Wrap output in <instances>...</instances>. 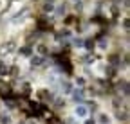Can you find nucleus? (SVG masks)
<instances>
[{
    "instance_id": "f257e3e1",
    "label": "nucleus",
    "mask_w": 130,
    "mask_h": 124,
    "mask_svg": "<svg viewBox=\"0 0 130 124\" xmlns=\"http://www.w3.org/2000/svg\"><path fill=\"white\" fill-rule=\"evenodd\" d=\"M74 115L78 117V119H89V115H90V110H89V106H85V104H76V108H74Z\"/></svg>"
},
{
    "instance_id": "f03ea898",
    "label": "nucleus",
    "mask_w": 130,
    "mask_h": 124,
    "mask_svg": "<svg viewBox=\"0 0 130 124\" xmlns=\"http://www.w3.org/2000/svg\"><path fill=\"white\" fill-rule=\"evenodd\" d=\"M72 97H74V101L76 103H83L85 101V92H83V88H76V90H72Z\"/></svg>"
},
{
    "instance_id": "7ed1b4c3",
    "label": "nucleus",
    "mask_w": 130,
    "mask_h": 124,
    "mask_svg": "<svg viewBox=\"0 0 130 124\" xmlns=\"http://www.w3.org/2000/svg\"><path fill=\"white\" fill-rule=\"evenodd\" d=\"M60 90H61V94H65V95H67V94H72V85L69 83V81H60Z\"/></svg>"
},
{
    "instance_id": "20e7f679",
    "label": "nucleus",
    "mask_w": 130,
    "mask_h": 124,
    "mask_svg": "<svg viewBox=\"0 0 130 124\" xmlns=\"http://www.w3.org/2000/svg\"><path fill=\"white\" fill-rule=\"evenodd\" d=\"M11 122H13V119L9 113H0V124H11Z\"/></svg>"
},
{
    "instance_id": "39448f33",
    "label": "nucleus",
    "mask_w": 130,
    "mask_h": 124,
    "mask_svg": "<svg viewBox=\"0 0 130 124\" xmlns=\"http://www.w3.org/2000/svg\"><path fill=\"white\" fill-rule=\"evenodd\" d=\"M13 51V43H6L4 47H0V56H4V54H9Z\"/></svg>"
},
{
    "instance_id": "423d86ee",
    "label": "nucleus",
    "mask_w": 130,
    "mask_h": 124,
    "mask_svg": "<svg viewBox=\"0 0 130 124\" xmlns=\"http://www.w3.org/2000/svg\"><path fill=\"white\" fill-rule=\"evenodd\" d=\"M31 63L36 65V67H38V65H43V58H42V56H32V58H31Z\"/></svg>"
},
{
    "instance_id": "0eeeda50",
    "label": "nucleus",
    "mask_w": 130,
    "mask_h": 124,
    "mask_svg": "<svg viewBox=\"0 0 130 124\" xmlns=\"http://www.w3.org/2000/svg\"><path fill=\"white\" fill-rule=\"evenodd\" d=\"M100 124H110V115L101 113V115H100Z\"/></svg>"
},
{
    "instance_id": "6e6552de",
    "label": "nucleus",
    "mask_w": 130,
    "mask_h": 124,
    "mask_svg": "<svg viewBox=\"0 0 130 124\" xmlns=\"http://www.w3.org/2000/svg\"><path fill=\"white\" fill-rule=\"evenodd\" d=\"M105 47H107V45H105V40H101V41H100V49H105Z\"/></svg>"
}]
</instances>
